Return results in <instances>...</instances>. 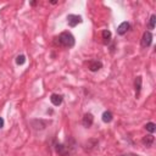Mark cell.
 I'll use <instances>...</instances> for the list:
<instances>
[{
	"label": "cell",
	"instance_id": "6da1fadb",
	"mask_svg": "<svg viewBox=\"0 0 156 156\" xmlns=\"http://www.w3.org/2000/svg\"><path fill=\"white\" fill-rule=\"evenodd\" d=\"M54 147L58 156H71L76 152V143L72 138H68L65 143H55Z\"/></svg>",
	"mask_w": 156,
	"mask_h": 156
},
{
	"label": "cell",
	"instance_id": "7a4b0ae2",
	"mask_svg": "<svg viewBox=\"0 0 156 156\" xmlns=\"http://www.w3.org/2000/svg\"><path fill=\"white\" fill-rule=\"evenodd\" d=\"M54 44L56 46H61V48H66V49H71L76 44V39L73 37V34L68 30H65L62 33H60L57 37L54 38Z\"/></svg>",
	"mask_w": 156,
	"mask_h": 156
},
{
	"label": "cell",
	"instance_id": "3957f363",
	"mask_svg": "<svg viewBox=\"0 0 156 156\" xmlns=\"http://www.w3.org/2000/svg\"><path fill=\"white\" fill-rule=\"evenodd\" d=\"M66 20H67V24H68L69 27H72V28L76 27L77 24H79V23L83 22V18H82L80 15H73V13L67 15Z\"/></svg>",
	"mask_w": 156,
	"mask_h": 156
},
{
	"label": "cell",
	"instance_id": "277c9868",
	"mask_svg": "<svg viewBox=\"0 0 156 156\" xmlns=\"http://www.w3.org/2000/svg\"><path fill=\"white\" fill-rule=\"evenodd\" d=\"M151 43H152V34H151V32H150V30H145V32L143 33L141 41H140L141 48L146 49V48H149V46L151 45Z\"/></svg>",
	"mask_w": 156,
	"mask_h": 156
},
{
	"label": "cell",
	"instance_id": "5b68a950",
	"mask_svg": "<svg viewBox=\"0 0 156 156\" xmlns=\"http://www.w3.org/2000/svg\"><path fill=\"white\" fill-rule=\"evenodd\" d=\"M102 68V62L100 60H90L88 62V69L90 72H98Z\"/></svg>",
	"mask_w": 156,
	"mask_h": 156
},
{
	"label": "cell",
	"instance_id": "8992f818",
	"mask_svg": "<svg viewBox=\"0 0 156 156\" xmlns=\"http://www.w3.org/2000/svg\"><path fill=\"white\" fill-rule=\"evenodd\" d=\"M93 123H94V116H93V113L87 112V113L83 116V118H82V124H83L85 128H90V127L93 126Z\"/></svg>",
	"mask_w": 156,
	"mask_h": 156
},
{
	"label": "cell",
	"instance_id": "52a82bcc",
	"mask_svg": "<svg viewBox=\"0 0 156 156\" xmlns=\"http://www.w3.org/2000/svg\"><path fill=\"white\" fill-rule=\"evenodd\" d=\"M141 87H143V78H141V76H138L134 79V88H135V96L136 98H139V95H140Z\"/></svg>",
	"mask_w": 156,
	"mask_h": 156
},
{
	"label": "cell",
	"instance_id": "ba28073f",
	"mask_svg": "<svg viewBox=\"0 0 156 156\" xmlns=\"http://www.w3.org/2000/svg\"><path fill=\"white\" fill-rule=\"evenodd\" d=\"M129 28H130V24H129V22H122L118 27H117V34L118 35H124L128 30H129Z\"/></svg>",
	"mask_w": 156,
	"mask_h": 156
},
{
	"label": "cell",
	"instance_id": "9c48e42d",
	"mask_svg": "<svg viewBox=\"0 0 156 156\" xmlns=\"http://www.w3.org/2000/svg\"><path fill=\"white\" fill-rule=\"evenodd\" d=\"M50 101H51V104L54 106H60L62 104V101H63V95H61V94H51Z\"/></svg>",
	"mask_w": 156,
	"mask_h": 156
},
{
	"label": "cell",
	"instance_id": "30bf717a",
	"mask_svg": "<svg viewBox=\"0 0 156 156\" xmlns=\"http://www.w3.org/2000/svg\"><path fill=\"white\" fill-rule=\"evenodd\" d=\"M48 123H50V122H48V121H44V119H34V121H32V126H33V128L34 129H44L45 127H46V124Z\"/></svg>",
	"mask_w": 156,
	"mask_h": 156
},
{
	"label": "cell",
	"instance_id": "8fae6325",
	"mask_svg": "<svg viewBox=\"0 0 156 156\" xmlns=\"http://www.w3.org/2000/svg\"><path fill=\"white\" fill-rule=\"evenodd\" d=\"M154 141H155V138H154L152 134H147V135H145V136L141 139V144H143L145 147H151L152 144H154Z\"/></svg>",
	"mask_w": 156,
	"mask_h": 156
},
{
	"label": "cell",
	"instance_id": "7c38bea8",
	"mask_svg": "<svg viewBox=\"0 0 156 156\" xmlns=\"http://www.w3.org/2000/svg\"><path fill=\"white\" fill-rule=\"evenodd\" d=\"M101 38H102L104 44H105V45H107V44L111 41V39H112V34H111V32H110V30L105 29V30H102V32H101Z\"/></svg>",
	"mask_w": 156,
	"mask_h": 156
},
{
	"label": "cell",
	"instance_id": "4fadbf2b",
	"mask_svg": "<svg viewBox=\"0 0 156 156\" xmlns=\"http://www.w3.org/2000/svg\"><path fill=\"white\" fill-rule=\"evenodd\" d=\"M101 119H102L104 123H110V122L113 119L112 112H111V111H105V112L102 113V116H101Z\"/></svg>",
	"mask_w": 156,
	"mask_h": 156
},
{
	"label": "cell",
	"instance_id": "5bb4252c",
	"mask_svg": "<svg viewBox=\"0 0 156 156\" xmlns=\"http://www.w3.org/2000/svg\"><path fill=\"white\" fill-rule=\"evenodd\" d=\"M145 129L152 134V133L156 130V124H155L154 122H149V123H146V124H145Z\"/></svg>",
	"mask_w": 156,
	"mask_h": 156
},
{
	"label": "cell",
	"instance_id": "9a60e30c",
	"mask_svg": "<svg viewBox=\"0 0 156 156\" xmlns=\"http://www.w3.org/2000/svg\"><path fill=\"white\" fill-rule=\"evenodd\" d=\"M155 23H156V15H151L150 16V21H149V29H154L155 28Z\"/></svg>",
	"mask_w": 156,
	"mask_h": 156
},
{
	"label": "cell",
	"instance_id": "2e32d148",
	"mask_svg": "<svg viewBox=\"0 0 156 156\" xmlns=\"http://www.w3.org/2000/svg\"><path fill=\"white\" fill-rule=\"evenodd\" d=\"M24 62H26V56L24 55H18L16 57V63L17 65H23Z\"/></svg>",
	"mask_w": 156,
	"mask_h": 156
},
{
	"label": "cell",
	"instance_id": "e0dca14e",
	"mask_svg": "<svg viewBox=\"0 0 156 156\" xmlns=\"http://www.w3.org/2000/svg\"><path fill=\"white\" fill-rule=\"evenodd\" d=\"M4 124H5V121H4V118H2V117H0V128H2V127H4Z\"/></svg>",
	"mask_w": 156,
	"mask_h": 156
},
{
	"label": "cell",
	"instance_id": "ac0fdd59",
	"mask_svg": "<svg viewBox=\"0 0 156 156\" xmlns=\"http://www.w3.org/2000/svg\"><path fill=\"white\" fill-rule=\"evenodd\" d=\"M30 5H32V6H35V5H37V2H35V1H32V2H30Z\"/></svg>",
	"mask_w": 156,
	"mask_h": 156
},
{
	"label": "cell",
	"instance_id": "d6986e66",
	"mask_svg": "<svg viewBox=\"0 0 156 156\" xmlns=\"http://www.w3.org/2000/svg\"><path fill=\"white\" fill-rule=\"evenodd\" d=\"M121 156H127V155H121Z\"/></svg>",
	"mask_w": 156,
	"mask_h": 156
}]
</instances>
